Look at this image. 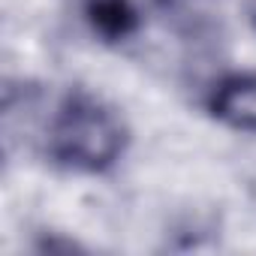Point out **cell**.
Segmentation results:
<instances>
[{
  "label": "cell",
  "mask_w": 256,
  "mask_h": 256,
  "mask_svg": "<svg viewBox=\"0 0 256 256\" xmlns=\"http://www.w3.org/2000/svg\"><path fill=\"white\" fill-rule=\"evenodd\" d=\"M126 145V130L120 118L94 94L72 90L66 94L46 133V151L48 157L72 172L96 175L112 169Z\"/></svg>",
  "instance_id": "obj_1"
},
{
  "label": "cell",
  "mask_w": 256,
  "mask_h": 256,
  "mask_svg": "<svg viewBox=\"0 0 256 256\" xmlns=\"http://www.w3.org/2000/svg\"><path fill=\"white\" fill-rule=\"evenodd\" d=\"M211 114L241 133H256V76H229L223 78L211 100Z\"/></svg>",
  "instance_id": "obj_2"
},
{
  "label": "cell",
  "mask_w": 256,
  "mask_h": 256,
  "mask_svg": "<svg viewBox=\"0 0 256 256\" xmlns=\"http://www.w3.org/2000/svg\"><path fill=\"white\" fill-rule=\"evenodd\" d=\"M88 18L96 34L106 40H124L136 30V10L130 0H90L88 4Z\"/></svg>",
  "instance_id": "obj_3"
},
{
  "label": "cell",
  "mask_w": 256,
  "mask_h": 256,
  "mask_svg": "<svg viewBox=\"0 0 256 256\" xmlns=\"http://www.w3.org/2000/svg\"><path fill=\"white\" fill-rule=\"evenodd\" d=\"M253 22H256V12H253Z\"/></svg>",
  "instance_id": "obj_4"
}]
</instances>
